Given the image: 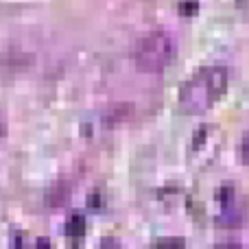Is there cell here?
<instances>
[{"label":"cell","mask_w":249,"mask_h":249,"mask_svg":"<svg viewBox=\"0 0 249 249\" xmlns=\"http://www.w3.org/2000/svg\"><path fill=\"white\" fill-rule=\"evenodd\" d=\"M197 9H199L197 0H181V2H179V11L186 13V16H193V13H197Z\"/></svg>","instance_id":"obj_3"},{"label":"cell","mask_w":249,"mask_h":249,"mask_svg":"<svg viewBox=\"0 0 249 249\" xmlns=\"http://www.w3.org/2000/svg\"><path fill=\"white\" fill-rule=\"evenodd\" d=\"M241 158H243V162L249 166V133L243 138V142H241Z\"/></svg>","instance_id":"obj_4"},{"label":"cell","mask_w":249,"mask_h":249,"mask_svg":"<svg viewBox=\"0 0 249 249\" xmlns=\"http://www.w3.org/2000/svg\"><path fill=\"white\" fill-rule=\"evenodd\" d=\"M214 249H243V247L236 245V243H221V245H216Z\"/></svg>","instance_id":"obj_5"},{"label":"cell","mask_w":249,"mask_h":249,"mask_svg":"<svg viewBox=\"0 0 249 249\" xmlns=\"http://www.w3.org/2000/svg\"><path fill=\"white\" fill-rule=\"evenodd\" d=\"M175 57V39L166 31H151L138 39L133 59L142 72H160Z\"/></svg>","instance_id":"obj_2"},{"label":"cell","mask_w":249,"mask_h":249,"mask_svg":"<svg viewBox=\"0 0 249 249\" xmlns=\"http://www.w3.org/2000/svg\"><path fill=\"white\" fill-rule=\"evenodd\" d=\"M230 74L223 66H208L186 79L179 90V105L188 114H203L225 94Z\"/></svg>","instance_id":"obj_1"}]
</instances>
